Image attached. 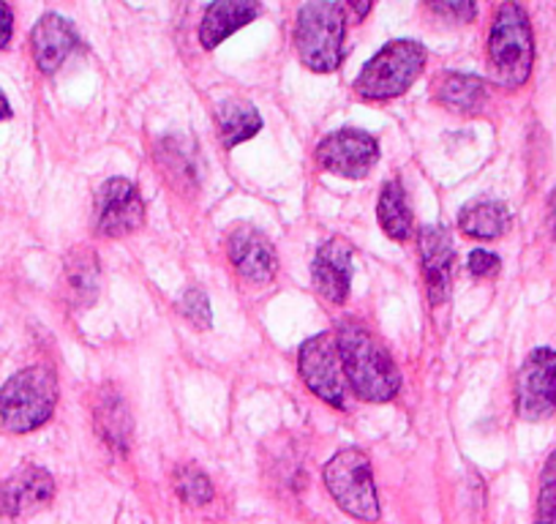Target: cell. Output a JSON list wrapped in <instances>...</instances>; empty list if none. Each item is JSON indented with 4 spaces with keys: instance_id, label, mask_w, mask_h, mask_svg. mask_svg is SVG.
Instances as JSON below:
<instances>
[{
    "instance_id": "4",
    "label": "cell",
    "mask_w": 556,
    "mask_h": 524,
    "mask_svg": "<svg viewBox=\"0 0 556 524\" xmlns=\"http://www.w3.org/2000/svg\"><path fill=\"white\" fill-rule=\"evenodd\" d=\"M489 63L496 85L521 88L534 66V36L527 12L518 3H502L489 30Z\"/></svg>"
},
{
    "instance_id": "25",
    "label": "cell",
    "mask_w": 556,
    "mask_h": 524,
    "mask_svg": "<svg viewBox=\"0 0 556 524\" xmlns=\"http://www.w3.org/2000/svg\"><path fill=\"white\" fill-rule=\"evenodd\" d=\"M534 524H556V451L545 459L543 473H540Z\"/></svg>"
},
{
    "instance_id": "7",
    "label": "cell",
    "mask_w": 556,
    "mask_h": 524,
    "mask_svg": "<svg viewBox=\"0 0 556 524\" xmlns=\"http://www.w3.org/2000/svg\"><path fill=\"white\" fill-rule=\"evenodd\" d=\"M298 369L314 397L336 410L346 408V377L333 336L317 334L303 341L301 352H298Z\"/></svg>"
},
{
    "instance_id": "10",
    "label": "cell",
    "mask_w": 556,
    "mask_h": 524,
    "mask_svg": "<svg viewBox=\"0 0 556 524\" xmlns=\"http://www.w3.org/2000/svg\"><path fill=\"white\" fill-rule=\"evenodd\" d=\"M319 167L341 178H366L379 162L377 137L363 128H339L317 146Z\"/></svg>"
},
{
    "instance_id": "11",
    "label": "cell",
    "mask_w": 556,
    "mask_h": 524,
    "mask_svg": "<svg viewBox=\"0 0 556 524\" xmlns=\"http://www.w3.org/2000/svg\"><path fill=\"white\" fill-rule=\"evenodd\" d=\"M227 254L232 269L251 285H267L278 271L276 246L262 229L251 227V224H238L227 235Z\"/></svg>"
},
{
    "instance_id": "14",
    "label": "cell",
    "mask_w": 556,
    "mask_h": 524,
    "mask_svg": "<svg viewBox=\"0 0 556 524\" xmlns=\"http://www.w3.org/2000/svg\"><path fill=\"white\" fill-rule=\"evenodd\" d=\"M55 497V481L45 467L17 470L7 481H0V516H25L36 508L47 506Z\"/></svg>"
},
{
    "instance_id": "15",
    "label": "cell",
    "mask_w": 556,
    "mask_h": 524,
    "mask_svg": "<svg viewBox=\"0 0 556 524\" xmlns=\"http://www.w3.org/2000/svg\"><path fill=\"white\" fill-rule=\"evenodd\" d=\"M79 47V36L74 25L61 14H45L30 30V52L39 72L55 74Z\"/></svg>"
},
{
    "instance_id": "32",
    "label": "cell",
    "mask_w": 556,
    "mask_h": 524,
    "mask_svg": "<svg viewBox=\"0 0 556 524\" xmlns=\"http://www.w3.org/2000/svg\"><path fill=\"white\" fill-rule=\"evenodd\" d=\"M7 117H12V104H9L7 93L0 90V121H7Z\"/></svg>"
},
{
    "instance_id": "9",
    "label": "cell",
    "mask_w": 556,
    "mask_h": 524,
    "mask_svg": "<svg viewBox=\"0 0 556 524\" xmlns=\"http://www.w3.org/2000/svg\"><path fill=\"white\" fill-rule=\"evenodd\" d=\"M146 222V200L126 178H110L93 200V227L101 238H123Z\"/></svg>"
},
{
    "instance_id": "6",
    "label": "cell",
    "mask_w": 556,
    "mask_h": 524,
    "mask_svg": "<svg viewBox=\"0 0 556 524\" xmlns=\"http://www.w3.org/2000/svg\"><path fill=\"white\" fill-rule=\"evenodd\" d=\"M325 486H328L330 497L336 506L350 516L361 519V522H377L379 519V500L377 486H374L371 462L361 448H344L336 453L323 470Z\"/></svg>"
},
{
    "instance_id": "18",
    "label": "cell",
    "mask_w": 556,
    "mask_h": 524,
    "mask_svg": "<svg viewBox=\"0 0 556 524\" xmlns=\"http://www.w3.org/2000/svg\"><path fill=\"white\" fill-rule=\"evenodd\" d=\"M434 101L453 112H480L489 101V85L472 74L447 72L437 79Z\"/></svg>"
},
{
    "instance_id": "27",
    "label": "cell",
    "mask_w": 556,
    "mask_h": 524,
    "mask_svg": "<svg viewBox=\"0 0 556 524\" xmlns=\"http://www.w3.org/2000/svg\"><path fill=\"white\" fill-rule=\"evenodd\" d=\"M431 14H440L445 20H456V23H472L478 17V7L472 0H440V3H429Z\"/></svg>"
},
{
    "instance_id": "5",
    "label": "cell",
    "mask_w": 556,
    "mask_h": 524,
    "mask_svg": "<svg viewBox=\"0 0 556 524\" xmlns=\"http://www.w3.org/2000/svg\"><path fill=\"white\" fill-rule=\"evenodd\" d=\"M426 61H429V52L420 41H390L357 74L355 93L366 101L395 99L406 93L412 83L424 74Z\"/></svg>"
},
{
    "instance_id": "28",
    "label": "cell",
    "mask_w": 556,
    "mask_h": 524,
    "mask_svg": "<svg viewBox=\"0 0 556 524\" xmlns=\"http://www.w3.org/2000/svg\"><path fill=\"white\" fill-rule=\"evenodd\" d=\"M469 274L478 276V279H491V276L500 274V257L485 249H475L469 254Z\"/></svg>"
},
{
    "instance_id": "12",
    "label": "cell",
    "mask_w": 556,
    "mask_h": 524,
    "mask_svg": "<svg viewBox=\"0 0 556 524\" xmlns=\"http://www.w3.org/2000/svg\"><path fill=\"white\" fill-rule=\"evenodd\" d=\"M417 240H420V262H424L431 303H445L451 296L453 271H456V246H453L451 233L440 224H426Z\"/></svg>"
},
{
    "instance_id": "1",
    "label": "cell",
    "mask_w": 556,
    "mask_h": 524,
    "mask_svg": "<svg viewBox=\"0 0 556 524\" xmlns=\"http://www.w3.org/2000/svg\"><path fill=\"white\" fill-rule=\"evenodd\" d=\"M341 366L350 388L366 402H390L401 388V374L382 341L357 320H344L336 334Z\"/></svg>"
},
{
    "instance_id": "26",
    "label": "cell",
    "mask_w": 556,
    "mask_h": 524,
    "mask_svg": "<svg viewBox=\"0 0 556 524\" xmlns=\"http://www.w3.org/2000/svg\"><path fill=\"white\" fill-rule=\"evenodd\" d=\"M178 309H180V314H184V317L189 320V323L194 325L197 330H207L213 325L211 301H207L205 292L197 290V287H191V290H186L184 296H180Z\"/></svg>"
},
{
    "instance_id": "8",
    "label": "cell",
    "mask_w": 556,
    "mask_h": 524,
    "mask_svg": "<svg viewBox=\"0 0 556 524\" xmlns=\"http://www.w3.org/2000/svg\"><path fill=\"white\" fill-rule=\"evenodd\" d=\"M516 413L523 421H545L556 413V350L538 347L516 377Z\"/></svg>"
},
{
    "instance_id": "19",
    "label": "cell",
    "mask_w": 556,
    "mask_h": 524,
    "mask_svg": "<svg viewBox=\"0 0 556 524\" xmlns=\"http://www.w3.org/2000/svg\"><path fill=\"white\" fill-rule=\"evenodd\" d=\"M458 227L464 235L478 240H494L510 229V211L505 202L472 200L458 213Z\"/></svg>"
},
{
    "instance_id": "17",
    "label": "cell",
    "mask_w": 556,
    "mask_h": 524,
    "mask_svg": "<svg viewBox=\"0 0 556 524\" xmlns=\"http://www.w3.org/2000/svg\"><path fill=\"white\" fill-rule=\"evenodd\" d=\"M93 421L99 437L112 448V451L128 453V446H131V413H128L126 399H123L117 390L104 388L99 397H96Z\"/></svg>"
},
{
    "instance_id": "20",
    "label": "cell",
    "mask_w": 556,
    "mask_h": 524,
    "mask_svg": "<svg viewBox=\"0 0 556 524\" xmlns=\"http://www.w3.org/2000/svg\"><path fill=\"white\" fill-rule=\"evenodd\" d=\"M156 162L162 167L164 178L175 186V189H194L197 175H200V167H197V151L186 137H167V140L159 146Z\"/></svg>"
},
{
    "instance_id": "3",
    "label": "cell",
    "mask_w": 556,
    "mask_h": 524,
    "mask_svg": "<svg viewBox=\"0 0 556 524\" xmlns=\"http://www.w3.org/2000/svg\"><path fill=\"white\" fill-rule=\"evenodd\" d=\"M58 377L50 366H28L12 374L0 388V426L12 435H28L52 419L58 404Z\"/></svg>"
},
{
    "instance_id": "30",
    "label": "cell",
    "mask_w": 556,
    "mask_h": 524,
    "mask_svg": "<svg viewBox=\"0 0 556 524\" xmlns=\"http://www.w3.org/2000/svg\"><path fill=\"white\" fill-rule=\"evenodd\" d=\"M548 227H551V235L556 238V189L551 191L548 197Z\"/></svg>"
},
{
    "instance_id": "2",
    "label": "cell",
    "mask_w": 556,
    "mask_h": 524,
    "mask_svg": "<svg viewBox=\"0 0 556 524\" xmlns=\"http://www.w3.org/2000/svg\"><path fill=\"white\" fill-rule=\"evenodd\" d=\"M346 3L314 0L303 3L295 17V50L312 72H336L344 61Z\"/></svg>"
},
{
    "instance_id": "22",
    "label": "cell",
    "mask_w": 556,
    "mask_h": 524,
    "mask_svg": "<svg viewBox=\"0 0 556 524\" xmlns=\"http://www.w3.org/2000/svg\"><path fill=\"white\" fill-rule=\"evenodd\" d=\"M377 216H379V227L384 229L390 240H409L412 233V211L409 202H406V191L401 186V180H388L379 191V202H377Z\"/></svg>"
},
{
    "instance_id": "31",
    "label": "cell",
    "mask_w": 556,
    "mask_h": 524,
    "mask_svg": "<svg viewBox=\"0 0 556 524\" xmlns=\"http://www.w3.org/2000/svg\"><path fill=\"white\" fill-rule=\"evenodd\" d=\"M346 12H355L357 17H366L371 12V3H346Z\"/></svg>"
},
{
    "instance_id": "23",
    "label": "cell",
    "mask_w": 556,
    "mask_h": 524,
    "mask_svg": "<svg viewBox=\"0 0 556 524\" xmlns=\"http://www.w3.org/2000/svg\"><path fill=\"white\" fill-rule=\"evenodd\" d=\"M66 282L72 296L77 298V303L88 307V303L96 301L101 285V269L96 251L74 249L66 257Z\"/></svg>"
},
{
    "instance_id": "21",
    "label": "cell",
    "mask_w": 556,
    "mask_h": 524,
    "mask_svg": "<svg viewBox=\"0 0 556 524\" xmlns=\"http://www.w3.org/2000/svg\"><path fill=\"white\" fill-rule=\"evenodd\" d=\"M216 128L224 148H235L251 140L262 128V117L254 104L243 99H227L216 107Z\"/></svg>"
},
{
    "instance_id": "13",
    "label": "cell",
    "mask_w": 556,
    "mask_h": 524,
    "mask_svg": "<svg viewBox=\"0 0 556 524\" xmlns=\"http://www.w3.org/2000/svg\"><path fill=\"white\" fill-rule=\"evenodd\" d=\"M352 246L341 238L325 240L312 262V282L328 303H341L350 298L352 287Z\"/></svg>"
},
{
    "instance_id": "16",
    "label": "cell",
    "mask_w": 556,
    "mask_h": 524,
    "mask_svg": "<svg viewBox=\"0 0 556 524\" xmlns=\"http://www.w3.org/2000/svg\"><path fill=\"white\" fill-rule=\"evenodd\" d=\"M262 14L260 3L254 0H224V3H213L205 9V17L200 25V41L205 50H216L224 39L235 34V30L245 28L254 23Z\"/></svg>"
},
{
    "instance_id": "24",
    "label": "cell",
    "mask_w": 556,
    "mask_h": 524,
    "mask_svg": "<svg viewBox=\"0 0 556 524\" xmlns=\"http://www.w3.org/2000/svg\"><path fill=\"white\" fill-rule=\"evenodd\" d=\"M175 491H178L180 500L189 502V506H205V502H211L213 495H216L211 478H207L200 467H194V464H186V467H180L178 473H175Z\"/></svg>"
},
{
    "instance_id": "29",
    "label": "cell",
    "mask_w": 556,
    "mask_h": 524,
    "mask_svg": "<svg viewBox=\"0 0 556 524\" xmlns=\"http://www.w3.org/2000/svg\"><path fill=\"white\" fill-rule=\"evenodd\" d=\"M14 34V12L9 3H0V50H7Z\"/></svg>"
}]
</instances>
